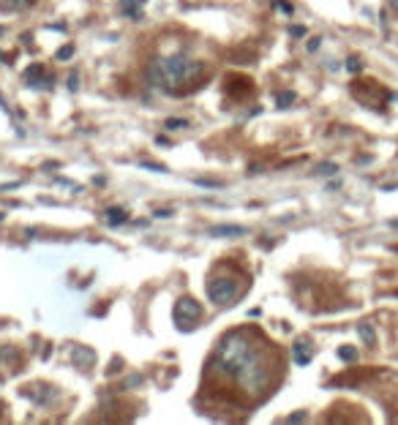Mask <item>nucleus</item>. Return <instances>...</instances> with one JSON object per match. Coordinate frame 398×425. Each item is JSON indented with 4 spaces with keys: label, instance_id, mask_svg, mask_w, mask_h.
<instances>
[{
    "label": "nucleus",
    "instance_id": "nucleus-1",
    "mask_svg": "<svg viewBox=\"0 0 398 425\" xmlns=\"http://www.w3.org/2000/svg\"><path fill=\"white\" fill-rule=\"evenodd\" d=\"M202 74H205V66H202L199 60H188L183 55L156 60V63L147 69L150 82L156 87H161V90H166V93H186L194 82H199Z\"/></svg>",
    "mask_w": 398,
    "mask_h": 425
},
{
    "label": "nucleus",
    "instance_id": "nucleus-21",
    "mask_svg": "<svg viewBox=\"0 0 398 425\" xmlns=\"http://www.w3.org/2000/svg\"><path fill=\"white\" fill-rule=\"evenodd\" d=\"M308 49H311V52L319 49V38H311V41H308Z\"/></svg>",
    "mask_w": 398,
    "mask_h": 425
},
{
    "label": "nucleus",
    "instance_id": "nucleus-19",
    "mask_svg": "<svg viewBox=\"0 0 398 425\" xmlns=\"http://www.w3.org/2000/svg\"><path fill=\"white\" fill-rule=\"evenodd\" d=\"M292 36H306V28H300V25H295V28H292Z\"/></svg>",
    "mask_w": 398,
    "mask_h": 425
},
{
    "label": "nucleus",
    "instance_id": "nucleus-20",
    "mask_svg": "<svg viewBox=\"0 0 398 425\" xmlns=\"http://www.w3.org/2000/svg\"><path fill=\"white\" fill-rule=\"evenodd\" d=\"M300 420H306V414H292V417H287V422H300Z\"/></svg>",
    "mask_w": 398,
    "mask_h": 425
},
{
    "label": "nucleus",
    "instance_id": "nucleus-17",
    "mask_svg": "<svg viewBox=\"0 0 398 425\" xmlns=\"http://www.w3.org/2000/svg\"><path fill=\"white\" fill-rule=\"evenodd\" d=\"M71 55H74V46H66V49L58 52V60H66V57H71Z\"/></svg>",
    "mask_w": 398,
    "mask_h": 425
},
{
    "label": "nucleus",
    "instance_id": "nucleus-4",
    "mask_svg": "<svg viewBox=\"0 0 398 425\" xmlns=\"http://www.w3.org/2000/svg\"><path fill=\"white\" fill-rule=\"evenodd\" d=\"M357 335H360V341L366 343V346H376V330L371 322H360L357 325Z\"/></svg>",
    "mask_w": 398,
    "mask_h": 425
},
{
    "label": "nucleus",
    "instance_id": "nucleus-18",
    "mask_svg": "<svg viewBox=\"0 0 398 425\" xmlns=\"http://www.w3.org/2000/svg\"><path fill=\"white\" fill-rule=\"evenodd\" d=\"M145 169H156V172H166V166H161V164H142Z\"/></svg>",
    "mask_w": 398,
    "mask_h": 425
},
{
    "label": "nucleus",
    "instance_id": "nucleus-16",
    "mask_svg": "<svg viewBox=\"0 0 398 425\" xmlns=\"http://www.w3.org/2000/svg\"><path fill=\"white\" fill-rule=\"evenodd\" d=\"M275 9H278V11H284V14H292V11H295L292 6L287 3V0H275Z\"/></svg>",
    "mask_w": 398,
    "mask_h": 425
},
{
    "label": "nucleus",
    "instance_id": "nucleus-5",
    "mask_svg": "<svg viewBox=\"0 0 398 425\" xmlns=\"http://www.w3.org/2000/svg\"><path fill=\"white\" fill-rule=\"evenodd\" d=\"M311 357H314V352H311V346H308L306 341H298V343H295V362H298V366H308V362H311Z\"/></svg>",
    "mask_w": 398,
    "mask_h": 425
},
{
    "label": "nucleus",
    "instance_id": "nucleus-13",
    "mask_svg": "<svg viewBox=\"0 0 398 425\" xmlns=\"http://www.w3.org/2000/svg\"><path fill=\"white\" fill-rule=\"evenodd\" d=\"M347 71H349V74H360V71H363V63H360L357 57H349V60H347Z\"/></svg>",
    "mask_w": 398,
    "mask_h": 425
},
{
    "label": "nucleus",
    "instance_id": "nucleus-12",
    "mask_svg": "<svg viewBox=\"0 0 398 425\" xmlns=\"http://www.w3.org/2000/svg\"><path fill=\"white\" fill-rule=\"evenodd\" d=\"M295 98H298V96H295L292 90H284V93H278V98H275V101H278V106H289V104H295Z\"/></svg>",
    "mask_w": 398,
    "mask_h": 425
},
{
    "label": "nucleus",
    "instance_id": "nucleus-10",
    "mask_svg": "<svg viewBox=\"0 0 398 425\" xmlns=\"http://www.w3.org/2000/svg\"><path fill=\"white\" fill-rule=\"evenodd\" d=\"M213 234L215 237H224V234H246L243 226H213Z\"/></svg>",
    "mask_w": 398,
    "mask_h": 425
},
{
    "label": "nucleus",
    "instance_id": "nucleus-15",
    "mask_svg": "<svg viewBox=\"0 0 398 425\" xmlns=\"http://www.w3.org/2000/svg\"><path fill=\"white\" fill-rule=\"evenodd\" d=\"M188 126V120H183V117H172V120H166V128H186Z\"/></svg>",
    "mask_w": 398,
    "mask_h": 425
},
{
    "label": "nucleus",
    "instance_id": "nucleus-14",
    "mask_svg": "<svg viewBox=\"0 0 398 425\" xmlns=\"http://www.w3.org/2000/svg\"><path fill=\"white\" fill-rule=\"evenodd\" d=\"M316 172H319V174H335V172H338V166H335V164H319V166H316Z\"/></svg>",
    "mask_w": 398,
    "mask_h": 425
},
{
    "label": "nucleus",
    "instance_id": "nucleus-7",
    "mask_svg": "<svg viewBox=\"0 0 398 425\" xmlns=\"http://www.w3.org/2000/svg\"><path fill=\"white\" fill-rule=\"evenodd\" d=\"M123 11L128 17L139 19V17H142V0H123Z\"/></svg>",
    "mask_w": 398,
    "mask_h": 425
},
{
    "label": "nucleus",
    "instance_id": "nucleus-23",
    "mask_svg": "<svg viewBox=\"0 0 398 425\" xmlns=\"http://www.w3.org/2000/svg\"><path fill=\"white\" fill-rule=\"evenodd\" d=\"M390 6H393V11L398 14V0H390Z\"/></svg>",
    "mask_w": 398,
    "mask_h": 425
},
{
    "label": "nucleus",
    "instance_id": "nucleus-22",
    "mask_svg": "<svg viewBox=\"0 0 398 425\" xmlns=\"http://www.w3.org/2000/svg\"><path fill=\"white\" fill-rule=\"evenodd\" d=\"M382 188H384V191H395L398 183H387V186H382Z\"/></svg>",
    "mask_w": 398,
    "mask_h": 425
},
{
    "label": "nucleus",
    "instance_id": "nucleus-2",
    "mask_svg": "<svg viewBox=\"0 0 398 425\" xmlns=\"http://www.w3.org/2000/svg\"><path fill=\"white\" fill-rule=\"evenodd\" d=\"M248 289V281L246 278H238L235 273L229 275H213L207 281V297H210L215 306L226 308V306H235Z\"/></svg>",
    "mask_w": 398,
    "mask_h": 425
},
{
    "label": "nucleus",
    "instance_id": "nucleus-3",
    "mask_svg": "<svg viewBox=\"0 0 398 425\" xmlns=\"http://www.w3.org/2000/svg\"><path fill=\"white\" fill-rule=\"evenodd\" d=\"M172 316H175V325H178V330L188 333V330H194V327L199 325V319H202V306H199L194 297H183V300L175 302Z\"/></svg>",
    "mask_w": 398,
    "mask_h": 425
},
{
    "label": "nucleus",
    "instance_id": "nucleus-9",
    "mask_svg": "<svg viewBox=\"0 0 398 425\" xmlns=\"http://www.w3.org/2000/svg\"><path fill=\"white\" fill-rule=\"evenodd\" d=\"M41 74H44V69H41V63H33V66H30V69H28V71H25V82H28V85H33V87H36V77H41Z\"/></svg>",
    "mask_w": 398,
    "mask_h": 425
},
{
    "label": "nucleus",
    "instance_id": "nucleus-8",
    "mask_svg": "<svg viewBox=\"0 0 398 425\" xmlns=\"http://www.w3.org/2000/svg\"><path fill=\"white\" fill-rule=\"evenodd\" d=\"M106 221L118 226V224H123V221H128V213L120 210V207H109V210H106Z\"/></svg>",
    "mask_w": 398,
    "mask_h": 425
},
{
    "label": "nucleus",
    "instance_id": "nucleus-6",
    "mask_svg": "<svg viewBox=\"0 0 398 425\" xmlns=\"http://www.w3.org/2000/svg\"><path fill=\"white\" fill-rule=\"evenodd\" d=\"M36 0H0V9H6V11H22V9H28V6H33Z\"/></svg>",
    "mask_w": 398,
    "mask_h": 425
},
{
    "label": "nucleus",
    "instance_id": "nucleus-11",
    "mask_svg": "<svg viewBox=\"0 0 398 425\" xmlns=\"http://www.w3.org/2000/svg\"><path fill=\"white\" fill-rule=\"evenodd\" d=\"M338 357L344 362H357V349L355 346H341L338 349Z\"/></svg>",
    "mask_w": 398,
    "mask_h": 425
}]
</instances>
